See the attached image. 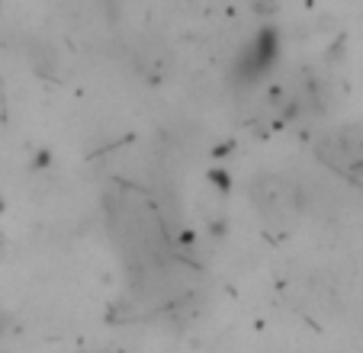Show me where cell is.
I'll list each match as a JSON object with an SVG mask.
<instances>
[{
	"label": "cell",
	"mask_w": 363,
	"mask_h": 353,
	"mask_svg": "<svg viewBox=\"0 0 363 353\" xmlns=\"http://www.w3.org/2000/svg\"><path fill=\"white\" fill-rule=\"evenodd\" d=\"M274 58H277V35L267 29V33H261L245 48V55H241V62H238V74H245L247 81H254V77H261L264 71L270 68Z\"/></svg>",
	"instance_id": "cell-1"
},
{
	"label": "cell",
	"mask_w": 363,
	"mask_h": 353,
	"mask_svg": "<svg viewBox=\"0 0 363 353\" xmlns=\"http://www.w3.org/2000/svg\"><path fill=\"white\" fill-rule=\"evenodd\" d=\"M0 334H4V318H0Z\"/></svg>",
	"instance_id": "cell-2"
}]
</instances>
